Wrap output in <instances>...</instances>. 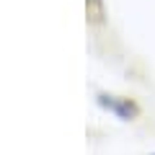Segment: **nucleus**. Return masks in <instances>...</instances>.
I'll use <instances>...</instances> for the list:
<instances>
[{
	"label": "nucleus",
	"mask_w": 155,
	"mask_h": 155,
	"mask_svg": "<svg viewBox=\"0 0 155 155\" xmlns=\"http://www.w3.org/2000/svg\"><path fill=\"white\" fill-rule=\"evenodd\" d=\"M101 104L106 109H111L119 119H134L140 114V106L134 101H129V98H116V96H104L101 93Z\"/></svg>",
	"instance_id": "f257e3e1"
},
{
	"label": "nucleus",
	"mask_w": 155,
	"mask_h": 155,
	"mask_svg": "<svg viewBox=\"0 0 155 155\" xmlns=\"http://www.w3.org/2000/svg\"><path fill=\"white\" fill-rule=\"evenodd\" d=\"M153 155H155V153H153Z\"/></svg>",
	"instance_id": "f03ea898"
}]
</instances>
